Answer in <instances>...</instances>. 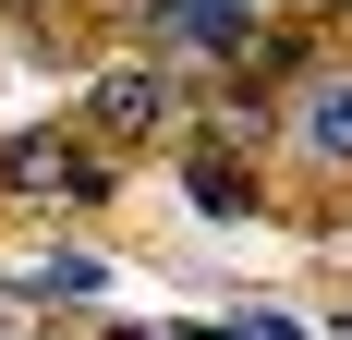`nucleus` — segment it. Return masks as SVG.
<instances>
[{
  "mask_svg": "<svg viewBox=\"0 0 352 340\" xmlns=\"http://www.w3.org/2000/svg\"><path fill=\"white\" fill-rule=\"evenodd\" d=\"M0 182H12V195H85L98 206L109 195V158L73 134V122H36V134H0Z\"/></svg>",
  "mask_w": 352,
  "mask_h": 340,
  "instance_id": "2",
  "label": "nucleus"
},
{
  "mask_svg": "<svg viewBox=\"0 0 352 340\" xmlns=\"http://www.w3.org/2000/svg\"><path fill=\"white\" fill-rule=\"evenodd\" d=\"M73 122H85L98 158H109V146H158V134L182 122V85H170L158 61H109V73H85V109H73Z\"/></svg>",
  "mask_w": 352,
  "mask_h": 340,
  "instance_id": "1",
  "label": "nucleus"
},
{
  "mask_svg": "<svg viewBox=\"0 0 352 340\" xmlns=\"http://www.w3.org/2000/svg\"><path fill=\"white\" fill-rule=\"evenodd\" d=\"M12 292H25V304H109V268H98V255H73V243H49Z\"/></svg>",
  "mask_w": 352,
  "mask_h": 340,
  "instance_id": "4",
  "label": "nucleus"
},
{
  "mask_svg": "<svg viewBox=\"0 0 352 340\" xmlns=\"http://www.w3.org/2000/svg\"><path fill=\"white\" fill-rule=\"evenodd\" d=\"M182 195L207 206V219H255V206H267V195H255V170H231L219 146H182Z\"/></svg>",
  "mask_w": 352,
  "mask_h": 340,
  "instance_id": "5",
  "label": "nucleus"
},
{
  "mask_svg": "<svg viewBox=\"0 0 352 340\" xmlns=\"http://www.w3.org/2000/svg\"><path fill=\"white\" fill-rule=\"evenodd\" d=\"M207 340H304V328H292V316L280 304H231V316H219V328Z\"/></svg>",
  "mask_w": 352,
  "mask_h": 340,
  "instance_id": "6",
  "label": "nucleus"
},
{
  "mask_svg": "<svg viewBox=\"0 0 352 340\" xmlns=\"http://www.w3.org/2000/svg\"><path fill=\"white\" fill-rule=\"evenodd\" d=\"M340 340H352V316H340Z\"/></svg>",
  "mask_w": 352,
  "mask_h": 340,
  "instance_id": "8",
  "label": "nucleus"
},
{
  "mask_svg": "<svg viewBox=\"0 0 352 340\" xmlns=\"http://www.w3.org/2000/svg\"><path fill=\"white\" fill-rule=\"evenodd\" d=\"M195 12H219V25H243V36H267V0H195Z\"/></svg>",
  "mask_w": 352,
  "mask_h": 340,
  "instance_id": "7",
  "label": "nucleus"
},
{
  "mask_svg": "<svg viewBox=\"0 0 352 340\" xmlns=\"http://www.w3.org/2000/svg\"><path fill=\"white\" fill-rule=\"evenodd\" d=\"M292 146L316 170H352V61H316L304 98H292Z\"/></svg>",
  "mask_w": 352,
  "mask_h": 340,
  "instance_id": "3",
  "label": "nucleus"
}]
</instances>
